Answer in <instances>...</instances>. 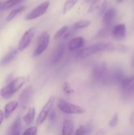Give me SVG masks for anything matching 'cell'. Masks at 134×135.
<instances>
[{
	"label": "cell",
	"mask_w": 134,
	"mask_h": 135,
	"mask_svg": "<svg viewBox=\"0 0 134 135\" xmlns=\"http://www.w3.org/2000/svg\"><path fill=\"white\" fill-rule=\"evenodd\" d=\"M25 7L24 6H21L20 7L17 8V9H14V10L12 11L9 15H8L7 17V21H11V20H13V18L15 17H17L19 13H22V11L25 10Z\"/></svg>",
	"instance_id": "obj_22"
},
{
	"label": "cell",
	"mask_w": 134,
	"mask_h": 135,
	"mask_svg": "<svg viewBox=\"0 0 134 135\" xmlns=\"http://www.w3.org/2000/svg\"><path fill=\"white\" fill-rule=\"evenodd\" d=\"M34 90L32 86H30L22 91L18 97V105L22 109H26L32 98Z\"/></svg>",
	"instance_id": "obj_9"
},
{
	"label": "cell",
	"mask_w": 134,
	"mask_h": 135,
	"mask_svg": "<svg viewBox=\"0 0 134 135\" xmlns=\"http://www.w3.org/2000/svg\"><path fill=\"white\" fill-rule=\"evenodd\" d=\"M131 65H132V67L134 68V55L133 56L132 60H131Z\"/></svg>",
	"instance_id": "obj_39"
},
{
	"label": "cell",
	"mask_w": 134,
	"mask_h": 135,
	"mask_svg": "<svg viewBox=\"0 0 134 135\" xmlns=\"http://www.w3.org/2000/svg\"><path fill=\"white\" fill-rule=\"evenodd\" d=\"M38 128L36 127H30L28 128L22 135H37Z\"/></svg>",
	"instance_id": "obj_29"
},
{
	"label": "cell",
	"mask_w": 134,
	"mask_h": 135,
	"mask_svg": "<svg viewBox=\"0 0 134 135\" xmlns=\"http://www.w3.org/2000/svg\"><path fill=\"white\" fill-rule=\"evenodd\" d=\"M85 134L86 131L84 125H80L75 132V135H85Z\"/></svg>",
	"instance_id": "obj_33"
},
{
	"label": "cell",
	"mask_w": 134,
	"mask_h": 135,
	"mask_svg": "<svg viewBox=\"0 0 134 135\" xmlns=\"http://www.w3.org/2000/svg\"><path fill=\"white\" fill-rule=\"evenodd\" d=\"M65 49L66 45L64 42H61L57 45V46L53 50L52 55H51V61L52 63L56 64L61 60L63 55H64Z\"/></svg>",
	"instance_id": "obj_11"
},
{
	"label": "cell",
	"mask_w": 134,
	"mask_h": 135,
	"mask_svg": "<svg viewBox=\"0 0 134 135\" xmlns=\"http://www.w3.org/2000/svg\"><path fill=\"white\" fill-rule=\"evenodd\" d=\"M133 81H134V75L131 76H127L126 77L125 76L123 79V80L121 81V83H120V86L121 89L123 90L124 88H126L127 86L130 85Z\"/></svg>",
	"instance_id": "obj_24"
},
{
	"label": "cell",
	"mask_w": 134,
	"mask_h": 135,
	"mask_svg": "<svg viewBox=\"0 0 134 135\" xmlns=\"http://www.w3.org/2000/svg\"><path fill=\"white\" fill-rule=\"evenodd\" d=\"M107 46L108 43H100L97 44L92 45V46H89V47L81 50L78 54L77 56L80 58H85L87 57L91 56L92 55H94L95 54H97V53L101 52V51H106Z\"/></svg>",
	"instance_id": "obj_4"
},
{
	"label": "cell",
	"mask_w": 134,
	"mask_h": 135,
	"mask_svg": "<svg viewBox=\"0 0 134 135\" xmlns=\"http://www.w3.org/2000/svg\"><path fill=\"white\" fill-rule=\"evenodd\" d=\"M68 28L67 26H63L62 28H60L56 33H55V36H54V38L55 40H58L61 38L62 37H63L64 36V34H66V32L68 30Z\"/></svg>",
	"instance_id": "obj_26"
},
{
	"label": "cell",
	"mask_w": 134,
	"mask_h": 135,
	"mask_svg": "<svg viewBox=\"0 0 134 135\" xmlns=\"http://www.w3.org/2000/svg\"><path fill=\"white\" fill-rule=\"evenodd\" d=\"M22 1H23V0H8V1H7L6 2H5L3 3L4 10L8 9H9V8L12 7L14 6V5L19 3L21 2Z\"/></svg>",
	"instance_id": "obj_27"
},
{
	"label": "cell",
	"mask_w": 134,
	"mask_h": 135,
	"mask_svg": "<svg viewBox=\"0 0 134 135\" xmlns=\"http://www.w3.org/2000/svg\"><path fill=\"white\" fill-rule=\"evenodd\" d=\"M105 133H106V131L104 129H101L98 131L96 133V134L95 135H105Z\"/></svg>",
	"instance_id": "obj_35"
},
{
	"label": "cell",
	"mask_w": 134,
	"mask_h": 135,
	"mask_svg": "<svg viewBox=\"0 0 134 135\" xmlns=\"http://www.w3.org/2000/svg\"><path fill=\"white\" fill-rule=\"evenodd\" d=\"M130 121L131 125H134V112H133L131 115H130Z\"/></svg>",
	"instance_id": "obj_36"
},
{
	"label": "cell",
	"mask_w": 134,
	"mask_h": 135,
	"mask_svg": "<svg viewBox=\"0 0 134 135\" xmlns=\"http://www.w3.org/2000/svg\"><path fill=\"white\" fill-rule=\"evenodd\" d=\"M35 32H36V30L34 28H30L27 31L24 33L22 38L20 40L19 43H18V51H22L28 47L35 36Z\"/></svg>",
	"instance_id": "obj_8"
},
{
	"label": "cell",
	"mask_w": 134,
	"mask_h": 135,
	"mask_svg": "<svg viewBox=\"0 0 134 135\" xmlns=\"http://www.w3.org/2000/svg\"><path fill=\"white\" fill-rule=\"evenodd\" d=\"M116 11L113 8L106 10L102 15V22L105 26H111L116 17Z\"/></svg>",
	"instance_id": "obj_13"
},
{
	"label": "cell",
	"mask_w": 134,
	"mask_h": 135,
	"mask_svg": "<svg viewBox=\"0 0 134 135\" xmlns=\"http://www.w3.org/2000/svg\"><path fill=\"white\" fill-rule=\"evenodd\" d=\"M26 81L27 79L25 76H18L14 79L13 81L1 90L0 94L1 97L4 99H9L11 98L17 91L22 88Z\"/></svg>",
	"instance_id": "obj_1"
},
{
	"label": "cell",
	"mask_w": 134,
	"mask_h": 135,
	"mask_svg": "<svg viewBox=\"0 0 134 135\" xmlns=\"http://www.w3.org/2000/svg\"><path fill=\"white\" fill-rule=\"evenodd\" d=\"M112 35L113 38L118 40H122L126 38V27L123 24H118L115 25L112 29Z\"/></svg>",
	"instance_id": "obj_12"
},
{
	"label": "cell",
	"mask_w": 134,
	"mask_h": 135,
	"mask_svg": "<svg viewBox=\"0 0 134 135\" xmlns=\"http://www.w3.org/2000/svg\"><path fill=\"white\" fill-rule=\"evenodd\" d=\"M77 3L78 0H66V2L64 3V7H63V14H66L68 11H70Z\"/></svg>",
	"instance_id": "obj_21"
},
{
	"label": "cell",
	"mask_w": 134,
	"mask_h": 135,
	"mask_svg": "<svg viewBox=\"0 0 134 135\" xmlns=\"http://www.w3.org/2000/svg\"><path fill=\"white\" fill-rule=\"evenodd\" d=\"M18 102L17 101H11L7 103L5 106V113L4 116L5 118L10 117L11 113L18 108Z\"/></svg>",
	"instance_id": "obj_16"
},
{
	"label": "cell",
	"mask_w": 134,
	"mask_h": 135,
	"mask_svg": "<svg viewBox=\"0 0 134 135\" xmlns=\"http://www.w3.org/2000/svg\"><path fill=\"white\" fill-rule=\"evenodd\" d=\"M55 100V96H50V98H49V100H47L46 104H45L44 106L42 108V110L39 112V115H38V117H37L36 121H35V123H36L37 126H39V125H42V124L45 121L46 119L47 118L50 111L52 109Z\"/></svg>",
	"instance_id": "obj_5"
},
{
	"label": "cell",
	"mask_w": 134,
	"mask_h": 135,
	"mask_svg": "<svg viewBox=\"0 0 134 135\" xmlns=\"http://www.w3.org/2000/svg\"><path fill=\"white\" fill-rule=\"evenodd\" d=\"M63 90L64 92L66 94H71L74 92L73 88L71 87L68 82H64L63 84Z\"/></svg>",
	"instance_id": "obj_28"
},
{
	"label": "cell",
	"mask_w": 134,
	"mask_h": 135,
	"mask_svg": "<svg viewBox=\"0 0 134 135\" xmlns=\"http://www.w3.org/2000/svg\"><path fill=\"white\" fill-rule=\"evenodd\" d=\"M90 25V21H88V20H81V21H78V22H76L74 26V27L76 30H78V29H81L87 27V26H89Z\"/></svg>",
	"instance_id": "obj_25"
},
{
	"label": "cell",
	"mask_w": 134,
	"mask_h": 135,
	"mask_svg": "<svg viewBox=\"0 0 134 135\" xmlns=\"http://www.w3.org/2000/svg\"><path fill=\"white\" fill-rule=\"evenodd\" d=\"M18 50L14 49V50H13L11 51H9L7 54H6L2 58V59L0 61V65L5 66L9 64L11 61H13L15 59L16 57H17V54H18Z\"/></svg>",
	"instance_id": "obj_15"
},
{
	"label": "cell",
	"mask_w": 134,
	"mask_h": 135,
	"mask_svg": "<svg viewBox=\"0 0 134 135\" xmlns=\"http://www.w3.org/2000/svg\"><path fill=\"white\" fill-rule=\"evenodd\" d=\"M124 77V74L121 69H113L111 71H109L106 84H120Z\"/></svg>",
	"instance_id": "obj_10"
},
{
	"label": "cell",
	"mask_w": 134,
	"mask_h": 135,
	"mask_svg": "<svg viewBox=\"0 0 134 135\" xmlns=\"http://www.w3.org/2000/svg\"><path fill=\"white\" fill-rule=\"evenodd\" d=\"M84 44V39L82 37H77L71 40L68 44V49L70 51H76L81 48Z\"/></svg>",
	"instance_id": "obj_14"
},
{
	"label": "cell",
	"mask_w": 134,
	"mask_h": 135,
	"mask_svg": "<svg viewBox=\"0 0 134 135\" xmlns=\"http://www.w3.org/2000/svg\"><path fill=\"white\" fill-rule=\"evenodd\" d=\"M4 10V6H3V3L1 2H0V13H1L2 11Z\"/></svg>",
	"instance_id": "obj_38"
},
{
	"label": "cell",
	"mask_w": 134,
	"mask_h": 135,
	"mask_svg": "<svg viewBox=\"0 0 134 135\" xmlns=\"http://www.w3.org/2000/svg\"><path fill=\"white\" fill-rule=\"evenodd\" d=\"M118 116L117 113L113 115V117H112V119H110V121H109V125L110 127H115L117 125H118Z\"/></svg>",
	"instance_id": "obj_31"
},
{
	"label": "cell",
	"mask_w": 134,
	"mask_h": 135,
	"mask_svg": "<svg viewBox=\"0 0 134 135\" xmlns=\"http://www.w3.org/2000/svg\"><path fill=\"white\" fill-rule=\"evenodd\" d=\"M4 119V114L3 113V112L1 110H0V125L2 123Z\"/></svg>",
	"instance_id": "obj_37"
},
{
	"label": "cell",
	"mask_w": 134,
	"mask_h": 135,
	"mask_svg": "<svg viewBox=\"0 0 134 135\" xmlns=\"http://www.w3.org/2000/svg\"><path fill=\"white\" fill-rule=\"evenodd\" d=\"M21 124H22V121H21L20 117H17V119L13 121L12 125L9 127L7 132V134H13L14 133H17V132H19V130L21 127Z\"/></svg>",
	"instance_id": "obj_19"
},
{
	"label": "cell",
	"mask_w": 134,
	"mask_h": 135,
	"mask_svg": "<svg viewBox=\"0 0 134 135\" xmlns=\"http://www.w3.org/2000/svg\"><path fill=\"white\" fill-rule=\"evenodd\" d=\"M57 107L62 112L66 114L81 115L86 112L83 107L70 103L63 99H59L57 102Z\"/></svg>",
	"instance_id": "obj_2"
},
{
	"label": "cell",
	"mask_w": 134,
	"mask_h": 135,
	"mask_svg": "<svg viewBox=\"0 0 134 135\" xmlns=\"http://www.w3.org/2000/svg\"><path fill=\"white\" fill-rule=\"evenodd\" d=\"M49 34L47 32H43L39 36L38 39L36 48L34 51V57L39 56L47 50L49 44Z\"/></svg>",
	"instance_id": "obj_6"
},
{
	"label": "cell",
	"mask_w": 134,
	"mask_h": 135,
	"mask_svg": "<svg viewBox=\"0 0 134 135\" xmlns=\"http://www.w3.org/2000/svg\"><path fill=\"white\" fill-rule=\"evenodd\" d=\"M85 131H86V134H90L93 131V125H92L91 123H89L87 124L85 126Z\"/></svg>",
	"instance_id": "obj_34"
},
{
	"label": "cell",
	"mask_w": 134,
	"mask_h": 135,
	"mask_svg": "<svg viewBox=\"0 0 134 135\" xmlns=\"http://www.w3.org/2000/svg\"><path fill=\"white\" fill-rule=\"evenodd\" d=\"M7 135H20V132H17V133H14L13 134H7Z\"/></svg>",
	"instance_id": "obj_40"
},
{
	"label": "cell",
	"mask_w": 134,
	"mask_h": 135,
	"mask_svg": "<svg viewBox=\"0 0 134 135\" xmlns=\"http://www.w3.org/2000/svg\"><path fill=\"white\" fill-rule=\"evenodd\" d=\"M50 2L49 1H46L41 3L36 7L34 8L32 11L28 13L25 17V20L26 21H31V20L35 19L38 17H41L47 12L49 7Z\"/></svg>",
	"instance_id": "obj_7"
},
{
	"label": "cell",
	"mask_w": 134,
	"mask_h": 135,
	"mask_svg": "<svg viewBox=\"0 0 134 135\" xmlns=\"http://www.w3.org/2000/svg\"><path fill=\"white\" fill-rule=\"evenodd\" d=\"M123 0H117V1H118V3H121L122 2V1H123Z\"/></svg>",
	"instance_id": "obj_41"
},
{
	"label": "cell",
	"mask_w": 134,
	"mask_h": 135,
	"mask_svg": "<svg viewBox=\"0 0 134 135\" xmlns=\"http://www.w3.org/2000/svg\"><path fill=\"white\" fill-rule=\"evenodd\" d=\"M108 6V3L106 1H105L100 6L99 9V16L103 15L104 13L106 11V8Z\"/></svg>",
	"instance_id": "obj_32"
},
{
	"label": "cell",
	"mask_w": 134,
	"mask_h": 135,
	"mask_svg": "<svg viewBox=\"0 0 134 135\" xmlns=\"http://www.w3.org/2000/svg\"><path fill=\"white\" fill-rule=\"evenodd\" d=\"M73 122L70 119H65L63 125L62 135H71L73 132Z\"/></svg>",
	"instance_id": "obj_17"
},
{
	"label": "cell",
	"mask_w": 134,
	"mask_h": 135,
	"mask_svg": "<svg viewBox=\"0 0 134 135\" xmlns=\"http://www.w3.org/2000/svg\"><path fill=\"white\" fill-rule=\"evenodd\" d=\"M109 70L106 63H101L93 67L92 71V78L95 82H101L106 84Z\"/></svg>",
	"instance_id": "obj_3"
},
{
	"label": "cell",
	"mask_w": 134,
	"mask_h": 135,
	"mask_svg": "<svg viewBox=\"0 0 134 135\" xmlns=\"http://www.w3.org/2000/svg\"><path fill=\"white\" fill-rule=\"evenodd\" d=\"M112 27L109 26H105V27L99 30L96 35V38H105L109 36L112 32Z\"/></svg>",
	"instance_id": "obj_20"
},
{
	"label": "cell",
	"mask_w": 134,
	"mask_h": 135,
	"mask_svg": "<svg viewBox=\"0 0 134 135\" xmlns=\"http://www.w3.org/2000/svg\"><path fill=\"white\" fill-rule=\"evenodd\" d=\"M122 94L126 98L131 97L134 94V81H133L129 86H127L126 88L122 90Z\"/></svg>",
	"instance_id": "obj_23"
},
{
	"label": "cell",
	"mask_w": 134,
	"mask_h": 135,
	"mask_svg": "<svg viewBox=\"0 0 134 135\" xmlns=\"http://www.w3.org/2000/svg\"><path fill=\"white\" fill-rule=\"evenodd\" d=\"M47 117H48L50 123H55L56 119V113L55 109L52 108V109L50 111L49 113V115Z\"/></svg>",
	"instance_id": "obj_30"
},
{
	"label": "cell",
	"mask_w": 134,
	"mask_h": 135,
	"mask_svg": "<svg viewBox=\"0 0 134 135\" xmlns=\"http://www.w3.org/2000/svg\"><path fill=\"white\" fill-rule=\"evenodd\" d=\"M35 110L34 108H31L28 109L27 113L23 116L22 119L26 125H30L32 123L35 117Z\"/></svg>",
	"instance_id": "obj_18"
}]
</instances>
